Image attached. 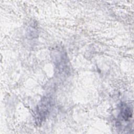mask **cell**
<instances>
[{"instance_id": "6da1fadb", "label": "cell", "mask_w": 134, "mask_h": 134, "mask_svg": "<svg viewBox=\"0 0 134 134\" xmlns=\"http://www.w3.org/2000/svg\"><path fill=\"white\" fill-rule=\"evenodd\" d=\"M131 111L130 108L129 107H124L121 111V116L122 118L125 120H127L131 117Z\"/></svg>"}]
</instances>
